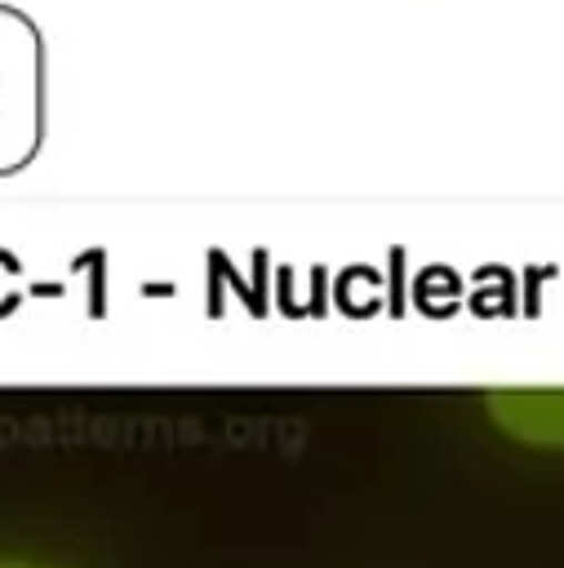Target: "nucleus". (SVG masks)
<instances>
[{
    "instance_id": "obj_2",
    "label": "nucleus",
    "mask_w": 564,
    "mask_h": 568,
    "mask_svg": "<svg viewBox=\"0 0 564 568\" xmlns=\"http://www.w3.org/2000/svg\"><path fill=\"white\" fill-rule=\"evenodd\" d=\"M0 568H36V564H0Z\"/></svg>"
},
{
    "instance_id": "obj_1",
    "label": "nucleus",
    "mask_w": 564,
    "mask_h": 568,
    "mask_svg": "<svg viewBox=\"0 0 564 568\" xmlns=\"http://www.w3.org/2000/svg\"><path fill=\"white\" fill-rule=\"evenodd\" d=\"M489 413L515 439L564 448V386H502V390H489Z\"/></svg>"
}]
</instances>
